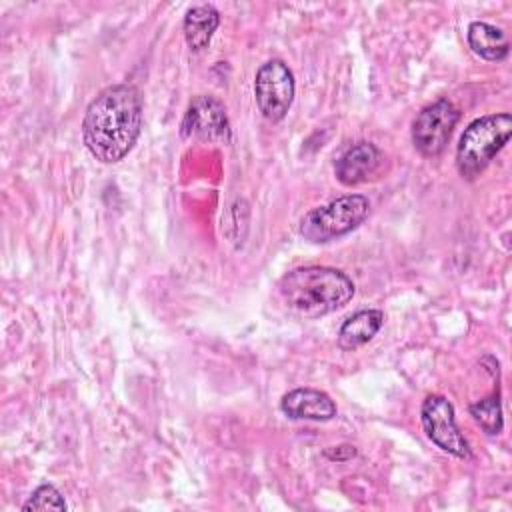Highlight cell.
Wrapping results in <instances>:
<instances>
[{"instance_id":"1","label":"cell","mask_w":512,"mask_h":512,"mask_svg":"<svg viewBox=\"0 0 512 512\" xmlns=\"http://www.w3.org/2000/svg\"><path fill=\"white\" fill-rule=\"evenodd\" d=\"M142 130V98L132 84L104 88L86 108L82 140L88 152L104 162L122 160Z\"/></svg>"},{"instance_id":"2","label":"cell","mask_w":512,"mask_h":512,"mask_svg":"<svg viewBox=\"0 0 512 512\" xmlns=\"http://www.w3.org/2000/svg\"><path fill=\"white\" fill-rule=\"evenodd\" d=\"M354 290V282L344 272L328 266H300L278 282L282 304L302 318H320L342 308L352 300Z\"/></svg>"},{"instance_id":"3","label":"cell","mask_w":512,"mask_h":512,"mask_svg":"<svg viewBox=\"0 0 512 512\" xmlns=\"http://www.w3.org/2000/svg\"><path fill=\"white\" fill-rule=\"evenodd\" d=\"M512 132V116L508 112L480 116L462 132L456 148V168L462 178L474 180L492 158L504 148Z\"/></svg>"},{"instance_id":"4","label":"cell","mask_w":512,"mask_h":512,"mask_svg":"<svg viewBox=\"0 0 512 512\" xmlns=\"http://www.w3.org/2000/svg\"><path fill=\"white\" fill-rule=\"evenodd\" d=\"M368 212L370 202L366 196L346 194L304 214L298 230L300 236L308 242H330L358 228L368 216Z\"/></svg>"},{"instance_id":"5","label":"cell","mask_w":512,"mask_h":512,"mask_svg":"<svg viewBox=\"0 0 512 512\" xmlns=\"http://www.w3.org/2000/svg\"><path fill=\"white\" fill-rule=\"evenodd\" d=\"M294 76L290 68L274 58L264 62L254 78V96L258 110L270 122H280L294 102Z\"/></svg>"},{"instance_id":"6","label":"cell","mask_w":512,"mask_h":512,"mask_svg":"<svg viewBox=\"0 0 512 512\" xmlns=\"http://www.w3.org/2000/svg\"><path fill=\"white\" fill-rule=\"evenodd\" d=\"M458 118H460V112L448 98H440L424 106L412 122L414 148L426 158H434L442 154Z\"/></svg>"},{"instance_id":"7","label":"cell","mask_w":512,"mask_h":512,"mask_svg":"<svg viewBox=\"0 0 512 512\" xmlns=\"http://www.w3.org/2000/svg\"><path fill=\"white\" fill-rule=\"evenodd\" d=\"M420 420L426 436L444 452L460 458L470 460L472 452L468 440L456 426L454 406L448 398L440 394H430L424 398L420 408Z\"/></svg>"},{"instance_id":"8","label":"cell","mask_w":512,"mask_h":512,"mask_svg":"<svg viewBox=\"0 0 512 512\" xmlns=\"http://www.w3.org/2000/svg\"><path fill=\"white\" fill-rule=\"evenodd\" d=\"M180 134L202 142L226 144L230 140V122L226 106L214 96H196L182 118Z\"/></svg>"},{"instance_id":"9","label":"cell","mask_w":512,"mask_h":512,"mask_svg":"<svg viewBox=\"0 0 512 512\" xmlns=\"http://www.w3.org/2000/svg\"><path fill=\"white\" fill-rule=\"evenodd\" d=\"M380 160L382 154L372 142H356L336 158L334 172L344 186H356L366 182L378 170Z\"/></svg>"},{"instance_id":"10","label":"cell","mask_w":512,"mask_h":512,"mask_svg":"<svg viewBox=\"0 0 512 512\" xmlns=\"http://www.w3.org/2000/svg\"><path fill=\"white\" fill-rule=\"evenodd\" d=\"M282 412L292 420L326 422L336 416L334 400L316 388H294L280 400Z\"/></svg>"},{"instance_id":"11","label":"cell","mask_w":512,"mask_h":512,"mask_svg":"<svg viewBox=\"0 0 512 512\" xmlns=\"http://www.w3.org/2000/svg\"><path fill=\"white\" fill-rule=\"evenodd\" d=\"M466 40L470 50L488 62H500L510 52V42L502 32V28L488 22H480V20L472 22L468 26Z\"/></svg>"},{"instance_id":"12","label":"cell","mask_w":512,"mask_h":512,"mask_svg":"<svg viewBox=\"0 0 512 512\" xmlns=\"http://www.w3.org/2000/svg\"><path fill=\"white\" fill-rule=\"evenodd\" d=\"M220 24V12L212 4L192 6L182 22L186 44L192 52L204 50Z\"/></svg>"},{"instance_id":"13","label":"cell","mask_w":512,"mask_h":512,"mask_svg":"<svg viewBox=\"0 0 512 512\" xmlns=\"http://www.w3.org/2000/svg\"><path fill=\"white\" fill-rule=\"evenodd\" d=\"M384 322L382 310H360L352 314L338 330V346L342 350H356L370 342Z\"/></svg>"},{"instance_id":"14","label":"cell","mask_w":512,"mask_h":512,"mask_svg":"<svg viewBox=\"0 0 512 512\" xmlns=\"http://www.w3.org/2000/svg\"><path fill=\"white\" fill-rule=\"evenodd\" d=\"M470 414L476 420V424L490 436L500 434L504 420H502V404H500V392L498 388L494 394H490L484 400H478L470 406Z\"/></svg>"},{"instance_id":"15","label":"cell","mask_w":512,"mask_h":512,"mask_svg":"<svg viewBox=\"0 0 512 512\" xmlns=\"http://www.w3.org/2000/svg\"><path fill=\"white\" fill-rule=\"evenodd\" d=\"M22 510L24 512H30V510H58V512H64L66 502L62 498V494L52 484H40L30 494V498L24 502Z\"/></svg>"},{"instance_id":"16","label":"cell","mask_w":512,"mask_h":512,"mask_svg":"<svg viewBox=\"0 0 512 512\" xmlns=\"http://www.w3.org/2000/svg\"><path fill=\"white\" fill-rule=\"evenodd\" d=\"M324 456L330 458V460H336V462H346V460L356 456V448L350 446V444H340V446L324 450Z\"/></svg>"}]
</instances>
